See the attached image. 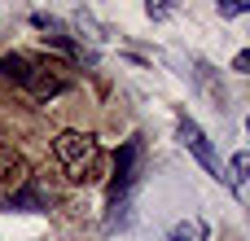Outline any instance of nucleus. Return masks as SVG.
Returning <instances> with one entry per match:
<instances>
[{
	"mask_svg": "<svg viewBox=\"0 0 250 241\" xmlns=\"http://www.w3.org/2000/svg\"><path fill=\"white\" fill-rule=\"evenodd\" d=\"M53 158H57V167L66 171L70 184H92L97 171H101V145H97V136L75 132V127H70V132H57Z\"/></svg>",
	"mask_w": 250,
	"mask_h": 241,
	"instance_id": "obj_1",
	"label": "nucleus"
},
{
	"mask_svg": "<svg viewBox=\"0 0 250 241\" xmlns=\"http://www.w3.org/2000/svg\"><path fill=\"white\" fill-rule=\"evenodd\" d=\"M0 75L18 79V83L31 88L35 97H57V92H66V79L53 75V66H31V61H22V57H0Z\"/></svg>",
	"mask_w": 250,
	"mask_h": 241,
	"instance_id": "obj_2",
	"label": "nucleus"
},
{
	"mask_svg": "<svg viewBox=\"0 0 250 241\" xmlns=\"http://www.w3.org/2000/svg\"><path fill=\"white\" fill-rule=\"evenodd\" d=\"M180 141H185V149L215 176V180H224V171H220V158H215V149H211V141H207V132L193 123V119H180Z\"/></svg>",
	"mask_w": 250,
	"mask_h": 241,
	"instance_id": "obj_3",
	"label": "nucleus"
},
{
	"mask_svg": "<svg viewBox=\"0 0 250 241\" xmlns=\"http://www.w3.org/2000/svg\"><path fill=\"white\" fill-rule=\"evenodd\" d=\"M136 162H141V145H136V141H127V145H123V154H119V167H114L110 198H123V193L132 189V180H136Z\"/></svg>",
	"mask_w": 250,
	"mask_h": 241,
	"instance_id": "obj_4",
	"label": "nucleus"
},
{
	"mask_svg": "<svg viewBox=\"0 0 250 241\" xmlns=\"http://www.w3.org/2000/svg\"><path fill=\"white\" fill-rule=\"evenodd\" d=\"M224 180L242 193V198H250V154H237L233 162H229V171H224Z\"/></svg>",
	"mask_w": 250,
	"mask_h": 241,
	"instance_id": "obj_5",
	"label": "nucleus"
},
{
	"mask_svg": "<svg viewBox=\"0 0 250 241\" xmlns=\"http://www.w3.org/2000/svg\"><path fill=\"white\" fill-rule=\"evenodd\" d=\"M22 171H26V167H22V158L0 141V184H9V180L18 184V180H22Z\"/></svg>",
	"mask_w": 250,
	"mask_h": 241,
	"instance_id": "obj_6",
	"label": "nucleus"
},
{
	"mask_svg": "<svg viewBox=\"0 0 250 241\" xmlns=\"http://www.w3.org/2000/svg\"><path fill=\"white\" fill-rule=\"evenodd\" d=\"M171 241H207V224L202 220H180L171 228Z\"/></svg>",
	"mask_w": 250,
	"mask_h": 241,
	"instance_id": "obj_7",
	"label": "nucleus"
},
{
	"mask_svg": "<svg viewBox=\"0 0 250 241\" xmlns=\"http://www.w3.org/2000/svg\"><path fill=\"white\" fill-rule=\"evenodd\" d=\"M215 13L220 18H242V13H250V0H220Z\"/></svg>",
	"mask_w": 250,
	"mask_h": 241,
	"instance_id": "obj_8",
	"label": "nucleus"
},
{
	"mask_svg": "<svg viewBox=\"0 0 250 241\" xmlns=\"http://www.w3.org/2000/svg\"><path fill=\"white\" fill-rule=\"evenodd\" d=\"M233 70H237V75H250V48H242V53L233 57Z\"/></svg>",
	"mask_w": 250,
	"mask_h": 241,
	"instance_id": "obj_9",
	"label": "nucleus"
},
{
	"mask_svg": "<svg viewBox=\"0 0 250 241\" xmlns=\"http://www.w3.org/2000/svg\"><path fill=\"white\" fill-rule=\"evenodd\" d=\"M246 132H250V114H246Z\"/></svg>",
	"mask_w": 250,
	"mask_h": 241,
	"instance_id": "obj_10",
	"label": "nucleus"
}]
</instances>
